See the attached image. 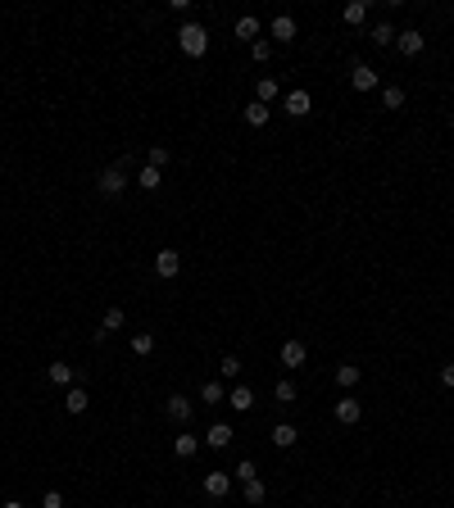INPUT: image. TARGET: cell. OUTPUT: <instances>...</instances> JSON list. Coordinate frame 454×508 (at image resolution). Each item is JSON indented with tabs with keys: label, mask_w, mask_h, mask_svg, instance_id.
I'll return each instance as SVG.
<instances>
[{
	"label": "cell",
	"mask_w": 454,
	"mask_h": 508,
	"mask_svg": "<svg viewBox=\"0 0 454 508\" xmlns=\"http://www.w3.org/2000/svg\"><path fill=\"white\" fill-rule=\"evenodd\" d=\"M168 159H173V150H168V145H150V150H146V163H150V168H164Z\"/></svg>",
	"instance_id": "27"
},
{
	"label": "cell",
	"mask_w": 454,
	"mask_h": 508,
	"mask_svg": "<svg viewBox=\"0 0 454 508\" xmlns=\"http://www.w3.org/2000/svg\"><path fill=\"white\" fill-rule=\"evenodd\" d=\"M155 272H159L164 281H173L177 272H182V259H177V250H159V254H155Z\"/></svg>",
	"instance_id": "5"
},
{
	"label": "cell",
	"mask_w": 454,
	"mask_h": 508,
	"mask_svg": "<svg viewBox=\"0 0 454 508\" xmlns=\"http://www.w3.org/2000/svg\"><path fill=\"white\" fill-rule=\"evenodd\" d=\"M450 132H454V119H450Z\"/></svg>",
	"instance_id": "38"
},
{
	"label": "cell",
	"mask_w": 454,
	"mask_h": 508,
	"mask_svg": "<svg viewBox=\"0 0 454 508\" xmlns=\"http://www.w3.org/2000/svg\"><path fill=\"white\" fill-rule=\"evenodd\" d=\"M232 440H237V431H232L227 422H214V427H209V436H205V445H209V449H227Z\"/></svg>",
	"instance_id": "9"
},
{
	"label": "cell",
	"mask_w": 454,
	"mask_h": 508,
	"mask_svg": "<svg viewBox=\"0 0 454 508\" xmlns=\"http://www.w3.org/2000/svg\"><path fill=\"white\" fill-rule=\"evenodd\" d=\"M350 87H355V91H377L382 73H377V68H368V64H355V68H350Z\"/></svg>",
	"instance_id": "4"
},
{
	"label": "cell",
	"mask_w": 454,
	"mask_h": 508,
	"mask_svg": "<svg viewBox=\"0 0 454 508\" xmlns=\"http://www.w3.org/2000/svg\"><path fill=\"white\" fill-rule=\"evenodd\" d=\"M100 195H123V191H128V186H132V177L128 173H123V168H119V163H109V168H105V173H100Z\"/></svg>",
	"instance_id": "2"
},
{
	"label": "cell",
	"mask_w": 454,
	"mask_h": 508,
	"mask_svg": "<svg viewBox=\"0 0 454 508\" xmlns=\"http://www.w3.org/2000/svg\"><path fill=\"white\" fill-rule=\"evenodd\" d=\"M205 495L209 499H227L232 495V472H209L205 476Z\"/></svg>",
	"instance_id": "7"
},
{
	"label": "cell",
	"mask_w": 454,
	"mask_h": 508,
	"mask_svg": "<svg viewBox=\"0 0 454 508\" xmlns=\"http://www.w3.org/2000/svg\"><path fill=\"white\" fill-rule=\"evenodd\" d=\"M255 100H259V105H273V100H282V87L273 77H259V82H255Z\"/></svg>",
	"instance_id": "14"
},
{
	"label": "cell",
	"mask_w": 454,
	"mask_h": 508,
	"mask_svg": "<svg viewBox=\"0 0 454 508\" xmlns=\"http://www.w3.org/2000/svg\"><path fill=\"white\" fill-rule=\"evenodd\" d=\"M282 109H286V114H291V119H304V114H309V109H314V96H309V91H286V96H282Z\"/></svg>",
	"instance_id": "3"
},
{
	"label": "cell",
	"mask_w": 454,
	"mask_h": 508,
	"mask_svg": "<svg viewBox=\"0 0 454 508\" xmlns=\"http://www.w3.org/2000/svg\"><path fill=\"white\" fill-rule=\"evenodd\" d=\"M218 368H223V386H227V381L241 377V358H237V354H223V363H218Z\"/></svg>",
	"instance_id": "28"
},
{
	"label": "cell",
	"mask_w": 454,
	"mask_h": 508,
	"mask_svg": "<svg viewBox=\"0 0 454 508\" xmlns=\"http://www.w3.org/2000/svg\"><path fill=\"white\" fill-rule=\"evenodd\" d=\"M382 105H386V109H404V87H382Z\"/></svg>",
	"instance_id": "29"
},
{
	"label": "cell",
	"mask_w": 454,
	"mask_h": 508,
	"mask_svg": "<svg viewBox=\"0 0 454 508\" xmlns=\"http://www.w3.org/2000/svg\"><path fill=\"white\" fill-rule=\"evenodd\" d=\"M123 327H128V314H123V309H109V314H105V323H100V332H96V341H105V336L123 332Z\"/></svg>",
	"instance_id": "12"
},
{
	"label": "cell",
	"mask_w": 454,
	"mask_h": 508,
	"mask_svg": "<svg viewBox=\"0 0 454 508\" xmlns=\"http://www.w3.org/2000/svg\"><path fill=\"white\" fill-rule=\"evenodd\" d=\"M268 32H273V41H295V19L291 14H277V19L268 23Z\"/></svg>",
	"instance_id": "10"
},
{
	"label": "cell",
	"mask_w": 454,
	"mask_h": 508,
	"mask_svg": "<svg viewBox=\"0 0 454 508\" xmlns=\"http://www.w3.org/2000/svg\"><path fill=\"white\" fill-rule=\"evenodd\" d=\"M373 45H395V28H391V23H377V28H373Z\"/></svg>",
	"instance_id": "32"
},
{
	"label": "cell",
	"mask_w": 454,
	"mask_h": 508,
	"mask_svg": "<svg viewBox=\"0 0 454 508\" xmlns=\"http://www.w3.org/2000/svg\"><path fill=\"white\" fill-rule=\"evenodd\" d=\"M336 386H341V390L359 386V368H355V363H341V368H336Z\"/></svg>",
	"instance_id": "25"
},
{
	"label": "cell",
	"mask_w": 454,
	"mask_h": 508,
	"mask_svg": "<svg viewBox=\"0 0 454 508\" xmlns=\"http://www.w3.org/2000/svg\"><path fill=\"white\" fill-rule=\"evenodd\" d=\"M132 354H141V358L155 354V336L150 332H137V336H132Z\"/></svg>",
	"instance_id": "26"
},
{
	"label": "cell",
	"mask_w": 454,
	"mask_h": 508,
	"mask_svg": "<svg viewBox=\"0 0 454 508\" xmlns=\"http://www.w3.org/2000/svg\"><path fill=\"white\" fill-rule=\"evenodd\" d=\"M341 19H346V23H350V28H359V23H364V19H368V0H350L346 10H341Z\"/></svg>",
	"instance_id": "20"
},
{
	"label": "cell",
	"mask_w": 454,
	"mask_h": 508,
	"mask_svg": "<svg viewBox=\"0 0 454 508\" xmlns=\"http://www.w3.org/2000/svg\"><path fill=\"white\" fill-rule=\"evenodd\" d=\"M422 45H427V37H422V32H413V28H409V32H395V50H400L404 59L422 54Z\"/></svg>",
	"instance_id": "6"
},
{
	"label": "cell",
	"mask_w": 454,
	"mask_h": 508,
	"mask_svg": "<svg viewBox=\"0 0 454 508\" xmlns=\"http://www.w3.org/2000/svg\"><path fill=\"white\" fill-rule=\"evenodd\" d=\"M250 54H255L259 64H268V59H273V41H268V37H259V41L250 45Z\"/></svg>",
	"instance_id": "33"
},
{
	"label": "cell",
	"mask_w": 454,
	"mask_h": 508,
	"mask_svg": "<svg viewBox=\"0 0 454 508\" xmlns=\"http://www.w3.org/2000/svg\"><path fill=\"white\" fill-rule=\"evenodd\" d=\"M168 418H173V422H191V400H186V395H168Z\"/></svg>",
	"instance_id": "19"
},
{
	"label": "cell",
	"mask_w": 454,
	"mask_h": 508,
	"mask_svg": "<svg viewBox=\"0 0 454 508\" xmlns=\"http://www.w3.org/2000/svg\"><path fill=\"white\" fill-rule=\"evenodd\" d=\"M200 400L205 404H227V386L223 381H205V386H200Z\"/></svg>",
	"instance_id": "22"
},
{
	"label": "cell",
	"mask_w": 454,
	"mask_h": 508,
	"mask_svg": "<svg viewBox=\"0 0 454 508\" xmlns=\"http://www.w3.org/2000/svg\"><path fill=\"white\" fill-rule=\"evenodd\" d=\"M87 404H91V400H87V390H82V386H68V390H64V409H68V413H87Z\"/></svg>",
	"instance_id": "18"
},
{
	"label": "cell",
	"mask_w": 454,
	"mask_h": 508,
	"mask_svg": "<svg viewBox=\"0 0 454 508\" xmlns=\"http://www.w3.org/2000/svg\"><path fill=\"white\" fill-rule=\"evenodd\" d=\"M177 45H182V54H191V59H205V54H209V32L191 19V23L177 28Z\"/></svg>",
	"instance_id": "1"
},
{
	"label": "cell",
	"mask_w": 454,
	"mask_h": 508,
	"mask_svg": "<svg viewBox=\"0 0 454 508\" xmlns=\"http://www.w3.org/2000/svg\"><path fill=\"white\" fill-rule=\"evenodd\" d=\"M295 440H300V431H295L291 422H277V427H273V445H277V449H291Z\"/></svg>",
	"instance_id": "17"
},
{
	"label": "cell",
	"mask_w": 454,
	"mask_h": 508,
	"mask_svg": "<svg viewBox=\"0 0 454 508\" xmlns=\"http://www.w3.org/2000/svg\"><path fill=\"white\" fill-rule=\"evenodd\" d=\"M46 377H50L55 386H73V363H50V368H46Z\"/></svg>",
	"instance_id": "23"
},
{
	"label": "cell",
	"mask_w": 454,
	"mask_h": 508,
	"mask_svg": "<svg viewBox=\"0 0 454 508\" xmlns=\"http://www.w3.org/2000/svg\"><path fill=\"white\" fill-rule=\"evenodd\" d=\"M441 386L454 390V363H445V368H441Z\"/></svg>",
	"instance_id": "36"
},
{
	"label": "cell",
	"mask_w": 454,
	"mask_h": 508,
	"mask_svg": "<svg viewBox=\"0 0 454 508\" xmlns=\"http://www.w3.org/2000/svg\"><path fill=\"white\" fill-rule=\"evenodd\" d=\"M173 454H177V458H195V454H200V440H195L191 431L177 436V440H173Z\"/></svg>",
	"instance_id": "21"
},
{
	"label": "cell",
	"mask_w": 454,
	"mask_h": 508,
	"mask_svg": "<svg viewBox=\"0 0 454 508\" xmlns=\"http://www.w3.org/2000/svg\"><path fill=\"white\" fill-rule=\"evenodd\" d=\"M268 119H273L268 105H259V100H250V105H246V123H250V128H268Z\"/></svg>",
	"instance_id": "16"
},
{
	"label": "cell",
	"mask_w": 454,
	"mask_h": 508,
	"mask_svg": "<svg viewBox=\"0 0 454 508\" xmlns=\"http://www.w3.org/2000/svg\"><path fill=\"white\" fill-rule=\"evenodd\" d=\"M304 358H309V349L300 345V341H286V345H282V368H304Z\"/></svg>",
	"instance_id": "8"
},
{
	"label": "cell",
	"mask_w": 454,
	"mask_h": 508,
	"mask_svg": "<svg viewBox=\"0 0 454 508\" xmlns=\"http://www.w3.org/2000/svg\"><path fill=\"white\" fill-rule=\"evenodd\" d=\"M227 404H232L237 413H250V409H255V390H250V386H232V390H227Z\"/></svg>",
	"instance_id": "11"
},
{
	"label": "cell",
	"mask_w": 454,
	"mask_h": 508,
	"mask_svg": "<svg viewBox=\"0 0 454 508\" xmlns=\"http://www.w3.org/2000/svg\"><path fill=\"white\" fill-rule=\"evenodd\" d=\"M237 37L255 45V41H259V19H255V14H241V19H237Z\"/></svg>",
	"instance_id": "15"
},
{
	"label": "cell",
	"mask_w": 454,
	"mask_h": 508,
	"mask_svg": "<svg viewBox=\"0 0 454 508\" xmlns=\"http://www.w3.org/2000/svg\"><path fill=\"white\" fill-rule=\"evenodd\" d=\"M159 182H164V173H159V168H150V163L137 173V186H141V191H159Z\"/></svg>",
	"instance_id": "24"
},
{
	"label": "cell",
	"mask_w": 454,
	"mask_h": 508,
	"mask_svg": "<svg viewBox=\"0 0 454 508\" xmlns=\"http://www.w3.org/2000/svg\"><path fill=\"white\" fill-rule=\"evenodd\" d=\"M264 495H268V486H264L259 476H255V481H246V504H264Z\"/></svg>",
	"instance_id": "31"
},
{
	"label": "cell",
	"mask_w": 454,
	"mask_h": 508,
	"mask_svg": "<svg viewBox=\"0 0 454 508\" xmlns=\"http://www.w3.org/2000/svg\"><path fill=\"white\" fill-rule=\"evenodd\" d=\"M5 508H23V504H19V499H5Z\"/></svg>",
	"instance_id": "37"
},
{
	"label": "cell",
	"mask_w": 454,
	"mask_h": 508,
	"mask_svg": "<svg viewBox=\"0 0 454 508\" xmlns=\"http://www.w3.org/2000/svg\"><path fill=\"white\" fill-rule=\"evenodd\" d=\"M359 418H364L359 400H336V422H341V427H355Z\"/></svg>",
	"instance_id": "13"
},
{
	"label": "cell",
	"mask_w": 454,
	"mask_h": 508,
	"mask_svg": "<svg viewBox=\"0 0 454 508\" xmlns=\"http://www.w3.org/2000/svg\"><path fill=\"white\" fill-rule=\"evenodd\" d=\"M41 508H64V495H59V490H46V495H41Z\"/></svg>",
	"instance_id": "35"
},
{
	"label": "cell",
	"mask_w": 454,
	"mask_h": 508,
	"mask_svg": "<svg viewBox=\"0 0 454 508\" xmlns=\"http://www.w3.org/2000/svg\"><path fill=\"white\" fill-rule=\"evenodd\" d=\"M273 395H277V404H295V386H291V381H277Z\"/></svg>",
	"instance_id": "34"
},
{
	"label": "cell",
	"mask_w": 454,
	"mask_h": 508,
	"mask_svg": "<svg viewBox=\"0 0 454 508\" xmlns=\"http://www.w3.org/2000/svg\"><path fill=\"white\" fill-rule=\"evenodd\" d=\"M232 476H237L241 486H246V481H255V476H259V467L250 463V458H241V463H237V467H232Z\"/></svg>",
	"instance_id": "30"
}]
</instances>
